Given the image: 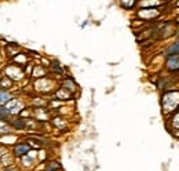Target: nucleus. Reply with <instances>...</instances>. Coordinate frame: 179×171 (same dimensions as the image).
Listing matches in <instances>:
<instances>
[{"label": "nucleus", "mask_w": 179, "mask_h": 171, "mask_svg": "<svg viewBox=\"0 0 179 171\" xmlns=\"http://www.w3.org/2000/svg\"><path fill=\"white\" fill-rule=\"evenodd\" d=\"M3 76H7L10 80H13L14 83H18V81H21L23 77H25V70L22 69V68L17 66L13 62H8L7 65H4V68H3Z\"/></svg>", "instance_id": "nucleus-1"}, {"label": "nucleus", "mask_w": 179, "mask_h": 171, "mask_svg": "<svg viewBox=\"0 0 179 171\" xmlns=\"http://www.w3.org/2000/svg\"><path fill=\"white\" fill-rule=\"evenodd\" d=\"M29 152H30V145H29V142H25V141H18L17 144H14L13 149H11V153L15 159H21L28 155Z\"/></svg>", "instance_id": "nucleus-2"}, {"label": "nucleus", "mask_w": 179, "mask_h": 171, "mask_svg": "<svg viewBox=\"0 0 179 171\" xmlns=\"http://www.w3.org/2000/svg\"><path fill=\"white\" fill-rule=\"evenodd\" d=\"M4 106H6V109H7L8 112H10L11 117H15V116H19V113L22 112L23 104L21 102V99H19V98H15V97H14V98L11 99V101H8Z\"/></svg>", "instance_id": "nucleus-3"}, {"label": "nucleus", "mask_w": 179, "mask_h": 171, "mask_svg": "<svg viewBox=\"0 0 179 171\" xmlns=\"http://www.w3.org/2000/svg\"><path fill=\"white\" fill-rule=\"evenodd\" d=\"M14 161H15V157H14L13 153L7 148L0 149V164H2L4 168H8V167L14 166Z\"/></svg>", "instance_id": "nucleus-4"}, {"label": "nucleus", "mask_w": 179, "mask_h": 171, "mask_svg": "<svg viewBox=\"0 0 179 171\" xmlns=\"http://www.w3.org/2000/svg\"><path fill=\"white\" fill-rule=\"evenodd\" d=\"M7 123H8V126L13 128V131H23V130H26V120L19 117V116L11 117Z\"/></svg>", "instance_id": "nucleus-5"}, {"label": "nucleus", "mask_w": 179, "mask_h": 171, "mask_svg": "<svg viewBox=\"0 0 179 171\" xmlns=\"http://www.w3.org/2000/svg\"><path fill=\"white\" fill-rule=\"evenodd\" d=\"M28 61H29V57L25 52H18V54L13 58V64H15L17 66L22 68V69H25V66L28 65Z\"/></svg>", "instance_id": "nucleus-6"}, {"label": "nucleus", "mask_w": 179, "mask_h": 171, "mask_svg": "<svg viewBox=\"0 0 179 171\" xmlns=\"http://www.w3.org/2000/svg\"><path fill=\"white\" fill-rule=\"evenodd\" d=\"M21 48L19 47V44H17V43H7L6 44V54H7V57L8 58H14L17 54H18V50Z\"/></svg>", "instance_id": "nucleus-7"}, {"label": "nucleus", "mask_w": 179, "mask_h": 171, "mask_svg": "<svg viewBox=\"0 0 179 171\" xmlns=\"http://www.w3.org/2000/svg\"><path fill=\"white\" fill-rule=\"evenodd\" d=\"M14 86H15V83H14L13 80H10V79L7 77V76H3L0 77V88L4 91H10L11 88H14Z\"/></svg>", "instance_id": "nucleus-8"}, {"label": "nucleus", "mask_w": 179, "mask_h": 171, "mask_svg": "<svg viewBox=\"0 0 179 171\" xmlns=\"http://www.w3.org/2000/svg\"><path fill=\"white\" fill-rule=\"evenodd\" d=\"M14 98V95L10 93V91H4L0 88V105H6L8 101Z\"/></svg>", "instance_id": "nucleus-9"}, {"label": "nucleus", "mask_w": 179, "mask_h": 171, "mask_svg": "<svg viewBox=\"0 0 179 171\" xmlns=\"http://www.w3.org/2000/svg\"><path fill=\"white\" fill-rule=\"evenodd\" d=\"M167 68H168L169 70L179 69V57H178V55H174V57H169L168 62H167Z\"/></svg>", "instance_id": "nucleus-10"}, {"label": "nucleus", "mask_w": 179, "mask_h": 171, "mask_svg": "<svg viewBox=\"0 0 179 171\" xmlns=\"http://www.w3.org/2000/svg\"><path fill=\"white\" fill-rule=\"evenodd\" d=\"M50 68H51V70L54 73H57V75H62V73H63V68H62V65L58 62V61H51Z\"/></svg>", "instance_id": "nucleus-11"}, {"label": "nucleus", "mask_w": 179, "mask_h": 171, "mask_svg": "<svg viewBox=\"0 0 179 171\" xmlns=\"http://www.w3.org/2000/svg\"><path fill=\"white\" fill-rule=\"evenodd\" d=\"M179 52V42L172 44L171 47H168V50H167V55L168 57H174V55H176Z\"/></svg>", "instance_id": "nucleus-12"}, {"label": "nucleus", "mask_w": 179, "mask_h": 171, "mask_svg": "<svg viewBox=\"0 0 179 171\" xmlns=\"http://www.w3.org/2000/svg\"><path fill=\"white\" fill-rule=\"evenodd\" d=\"M63 87L67 88V90H75V87H76V84L73 83V80H70V79H67V80L63 83Z\"/></svg>", "instance_id": "nucleus-13"}, {"label": "nucleus", "mask_w": 179, "mask_h": 171, "mask_svg": "<svg viewBox=\"0 0 179 171\" xmlns=\"http://www.w3.org/2000/svg\"><path fill=\"white\" fill-rule=\"evenodd\" d=\"M120 4H121L123 7H130L131 8V7H134V6L136 4V2H121Z\"/></svg>", "instance_id": "nucleus-14"}, {"label": "nucleus", "mask_w": 179, "mask_h": 171, "mask_svg": "<svg viewBox=\"0 0 179 171\" xmlns=\"http://www.w3.org/2000/svg\"><path fill=\"white\" fill-rule=\"evenodd\" d=\"M54 164H55V163H50L48 166H47L46 171H54V170H58V168H59V166H58V164H57V166H54Z\"/></svg>", "instance_id": "nucleus-15"}, {"label": "nucleus", "mask_w": 179, "mask_h": 171, "mask_svg": "<svg viewBox=\"0 0 179 171\" xmlns=\"http://www.w3.org/2000/svg\"><path fill=\"white\" fill-rule=\"evenodd\" d=\"M3 171H19V168L17 166H11V167H8V168H4Z\"/></svg>", "instance_id": "nucleus-16"}]
</instances>
